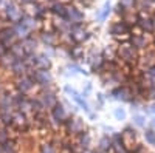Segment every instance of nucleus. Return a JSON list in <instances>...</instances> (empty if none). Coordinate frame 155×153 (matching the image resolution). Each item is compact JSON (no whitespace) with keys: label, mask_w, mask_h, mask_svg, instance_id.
Returning a JSON list of instances; mask_svg holds the SVG:
<instances>
[{"label":"nucleus","mask_w":155,"mask_h":153,"mask_svg":"<svg viewBox=\"0 0 155 153\" xmlns=\"http://www.w3.org/2000/svg\"><path fill=\"white\" fill-rule=\"evenodd\" d=\"M116 59L121 62V65L132 67L138 62V49H135L127 40L116 45Z\"/></svg>","instance_id":"nucleus-1"},{"label":"nucleus","mask_w":155,"mask_h":153,"mask_svg":"<svg viewBox=\"0 0 155 153\" xmlns=\"http://www.w3.org/2000/svg\"><path fill=\"white\" fill-rule=\"evenodd\" d=\"M25 12H27V11H25V8L20 6L16 0H9V2H5V3H3L2 14L5 16V19H6L8 23H16V22H19V20L23 17Z\"/></svg>","instance_id":"nucleus-2"},{"label":"nucleus","mask_w":155,"mask_h":153,"mask_svg":"<svg viewBox=\"0 0 155 153\" xmlns=\"http://www.w3.org/2000/svg\"><path fill=\"white\" fill-rule=\"evenodd\" d=\"M12 88H14V91L22 93L25 96H33V94L37 93V85L34 84V81L30 78L28 74L14 79V85H12Z\"/></svg>","instance_id":"nucleus-3"},{"label":"nucleus","mask_w":155,"mask_h":153,"mask_svg":"<svg viewBox=\"0 0 155 153\" xmlns=\"http://www.w3.org/2000/svg\"><path fill=\"white\" fill-rule=\"evenodd\" d=\"M132 28H134L132 23H129L127 20H123V19H118L110 25V34L115 39H126L127 40L129 36L132 34Z\"/></svg>","instance_id":"nucleus-4"},{"label":"nucleus","mask_w":155,"mask_h":153,"mask_svg":"<svg viewBox=\"0 0 155 153\" xmlns=\"http://www.w3.org/2000/svg\"><path fill=\"white\" fill-rule=\"evenodd\" d=\"M28 76L34 81L37 88H47L53 85V76L50 70H39V68H31L28 71Z\"/></svg>","instance_id":"nucleus-5"},{"label":"nucleus","mask_w":155,"mask_h":153,"mask_svg":"<svg viewBox=\"0 0 155 153\" xmlns=\"http://www.w3.org/2000/svg\"><path fill=\"white\" fill-rule=\"evenodd\" d=\"M27 12H28L30 16H33L39 23H44V22L47 20V16L50 14L48 6H47L45 3H42V2H37V0H36L34 3H31V5L28 6Z\"/></svg>","instance_id":"nucleus-6"},{"label":"nucleus","mask_w":155,"mask_h":153,"mask_svg":"<svg viewBox=\"0 0 155 153\" xmlns=\"http://www.w3.org/2000/svg\"><path fill=\"white\" fill-rule=\"evenodd\" d=\"M16 42H19V37H17L14 28H12V23H8V25L0 28V43H3L5 46L9 48Z\"/></svg>","instance_id":"nucleus-7"},{"label":"nucleus","mask_w":155,"mask_h":153,"mask_svg":"<svg viewBox=\"0 0 155 153\" xmlns=\"http://www.w3.org/2000/svg\"><path fill=\"white\" fill-rule=\"evenodd\" d=\"M64 129H65V133H68L71 136H78L85 132V124L79 118H68L64 122Z\"/></svg>","instance_id":"nucleus-8"},{"label":"nucleus","mask_w":155,"mask_h":153,"mask_svg":"<svg viewBox=\"0 0 155 153\" xmlns=\"http://www.w3.org/2000/svg\"><path fill=\"white\" fill-rule=\"evenodd\" d=\"M64 20H67L73 25H82L84 23V12L81 8H78L76 5L73 3H68L67 6V14H65V19Z\"/></svg>","instance_id":"nucleus-9"},{"label":"nucleus","mask_w":155,"mask_h":153,"mask_svg":"<svg viewBox=\"0 0 155 153\" xmlns=\"http://www.w3.org/2000/svg\"><path fill=\"white\" fill-rule=\"evenodd\" d=\"M127 42L130 43L135 49H144V48H147V37L144 36V34H130L129 36V39H127Z\"/></svg>","instance_id":"nucleus-10"},{"label":"nucleus","mask_w":155,"mask_h":153,"mask_svg":"<svg viewBox=\"0 0 155 153\" xmlns=\"http://www.w3.org/2000/svg\"><path fill=\"white\" fill-rule=\"evenodd\" d=\"M50 67H51V59H50V56H47L45 53H44V54L37 53L36 68H39V70H50Z\"/></svg>","instance_id":"nucleus-11"},{"label":"nucleus","mask_w":155,"mask_h":153,"mask_svg":"<svg viewBox=\"0 0 155 153\" xmlns=\"http://www.w3.org/2000/svg\"><path fill=\"white\" fill-rule=\"evenodd\" d=\"M112 147H113L112 138H109V136H102V138L99 139V142H98V151H99V153H106V151L112 150Z\"/></svg>","instance_id":"nucleus-12"},{"label":"nucleus","mask_w":155,"mask_h":153,"mask_svg":"<svg viewBox=\"0 0 155 153\" xmlns=\"http://www.w3.org/2000/svg\"><path fill=\"white\" fill-rule=\"evenodd\" d=\"M39 153H59V148L51 142H42L41 145H39Z\"/></svg>","instance_id":"nucleus-13"},{"label":"nucleus","mask_w":155,"mask_h":153,"mask_svg":"<svg viewBox=\"0 0 155 153\" xmlns=\"http://www.w3.org/2000/svg\"><path fill=\"white\" fill-rule=\"evenodd\" d=\"M110 11H112V5L110 3H106L104 6L101 8V11L98 12V19L99 20H106L109 17V14H110Z\"/></svg>","instance_id":"nucleus-14"},{"label":"nucleus","mask_w":155,"mask_h":153,"mask_svg":"<svg viewBox=\"0 0 155 153\" xmlns=\"http://www.w3.org/2000/svg\"><path fill=\"white\" fill-rule=\"evenodd\" d=\"M144 139H146V142L152 147H155V132L153 130H146L144 132Z\"/></svg>","instance_id":"nucleus-15"},{"label":"nucleus","mask_w":155,"mask_h":153,"mask_svg":"<svg viewBox=\"0 0 155 153\" xmlns=\"http://www.w3.org/2000/svg\"><path fill=\"white\" fill-rule=\"evenodd\" d=\"M132 122H134L135 127H144L146 125V119H144V116H141V114H135L132 118Z\"/></svg>","instance_id":"nucleus-16"},{"label":"nucleus","mask_w":155,"mask_h":153,"mask_svg":"<svg viewBox=\"0 0 155 153\" xmlns=\"http://www.w3.org/2000/svg\"><path fill=\"white\" fill-rule=\"evenodd\" d=\"M120 5L126 9H135V5H137V0H120Z\"/></svg>","instance_id":"nucleus-17"},{"label":"nucleus","mask_w":155,"mask_h":153,"mask_svg":"<svg viewBox=\"0 0 155 153\" xmlns=\"http://www.w3.org/2000/svg\"><path fill=\"white\" fill-rule=\"evenodd\" d=\"M113 114H115V118L118 119V121H124V119H126V111H124V108H115Z\"/></svg>","instance_id":"nucleus-18"},{"label":"nucleus","mask_w":155,"mask_h":153,"mask_svg":"<svg viewBox=\"0 0 155 153\" xmlns=\"http://www.w3.org/2000/svg\"><path fill=\"white\" fill-rule=\"evenodd\" d=\"M146 76L150 79V82H155V63H153V65H150V67H147Z\"/></svg>","instance_id":"nucleus-19"},{"label":"nucleus","mask_w":155,"mask_h":153,"mask_svg":"<svg viewBox=\"0 0 155 153\" xmlns=\"http://www.w3.org/2000/svg\"><path fill=\"white\" fill-rule=\"evenodd\" d=\"M16 2H17L20 6H27V8H28L31 3H34V2H36V0H16Z\"/></svg>","instance_id":"nucleus-20"},{"label":"nucleus","mask_w":155,"mask_h":153,"mask_svg":"<svg viewBox=\"0 0 155 153\" xmlns=\"http://www.w3.org/2000/svg\"><path fill=\"white\" fill-rule=\"evenodd\" d=\"M53 2H54V0H42V3H48V5L53 3Z\"/></svg>","instance_id":"nucleus-21"},{"label":"nucleus","mask_w":155,"mask_h":153,"mask_svg":"<svg viewBox=\"0 0 155 153\" xmlns=\"http://www.w3.org/2000/svg\"><path fill=\"white\" fill-rule=\"evenodd\" d=\"M149 111H150V113H153V114H155V104H153V105H152V107H150V108H149Z\"/></svg>","instance_id":"nucleus-22"},{"label":"nucleus","mask_w":155,"mask_h":153,"mask_svg":"<svg viewBox=\"0 0 155 153\" xmlns=\"http://www.w3.org/2000/svg\"><path fill=\"white\" fill-rule=\"evenodd\" d=\"M150 125H152V127H153V129H155V118L152 119V122H150Z\"/></svg>","instance_id":"nucleus-23"},{"label":"nucleus","mask_w":155,"mask_h":153,"mask_svg":"<svg viewBox=\"0 0 155 153\" xmlns=\"http://www.w3.org/2000/svg\"><path fill=\"white\" fill-rule=\"evenodd\" d=\"M0 153H3V148H2V145H0Z\"/></svg>","instance_id":"nucleus-24"},{"label":"nucleus","mask_w":155,"mask_h":153,"mask_svg":"<svg viewBox=\"0 0 155 153\" xmlns=\"http://www.w3.org/2000/svg\"><path fill=\"white\" fill-rule=\"evenodd\" d=\"M98 153H99V151H98Z\"/></svg>","instance_id":"nucleus-25"}]
</instances>
